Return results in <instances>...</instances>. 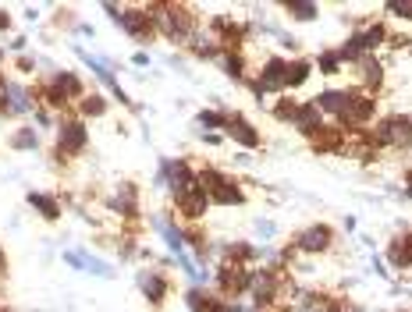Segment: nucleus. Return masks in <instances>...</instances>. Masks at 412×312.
Masks as SVG:
<instances>
[{"mask_svg": "<svg viewBox=\"0 0 412 312\" xmlns=\"http://www.w3.org/2000/svg\"><path fill=\"white\" fill-rule=\"evenodd\" d=\"M132 61H135V64H139V68H142V64H149V54H142V50H139V54H135V57H132Z\"/></svg>", "mask_w": 412, "mask_h": 312, "instance_id": "41", "label": "nucleus"}, {"mask_svg": "<svg viewBox=\"0 0 412 312\" xmlns=\"http://www.w3.org/2000/svg\"><path fill=\"white\" fill-rule=\"evenodd\" d=\"M408 43H412V40H408L405 33H387V47H391V50H405Z\"/></svg>", "mask_w": 412, "mask_h": 312, "instance_id": "35", "label": "nucleus"}, {"mask_svg": "<svg viewBox=\"0 0 412 312\" xmlns=\"http://www.w3.org/2000/svg\"><path fill=\"white\" fill-rule=\"evenodd\" d=\"M309 142H313L316 153H341V149H345V132H341L338 125H324Z\"/></svg>", "mask_w": 412, "mask_h": 312, "instance_id": "14", "label": "nucleus"}, {"mask_svg": "<svg viewBox=\"0 0 412 312\" xmlns=\"http://www.w3.org/2000/svg\"><path fill=\"white\" fill-rule=\"evenodd\" d=\"M86 146H89L86 121H82V117H68V121H61V128H57V153H61V156H79Z\"/></svg>", "mask_w": 412, "mask_h": 312, "instance_id": "3", "label": "nucleus"}, {"mask_svg": "<svg viewBox=\"0 0 412 312\" xmlns=\"http://www.w3.org/2000/svg\"><path fill=\"white\" fill-rule=\"evenodd\" d=\"M295 110H299V100H292V96H277V103L270 107V114H274L277 121H285V125H292Z\"/></svg>", "mask_w": 412, "mask_h": 312, "instance_id": "30", "label": "nucleus"}, {"mask_svg": "<svg viewBox=\"0 0 412 312\" xmlns=\"http://www.w3.org/2000/svg\"><path fill=\"white\" fill-rule=\"evenodd\" d=\"M0 61H4V54H0Z\"/></svg>", "mask_w": 412, "mask_h": 312, "instance_id": "42", "label": "nucleus"}, {"mask_svg": "<svg viewBox=\"0 0 412 312\" xmlns=\"http://www.w3.org/2000/svg\"><path fill=\"white\" fill-rule=\"evenodd\" d=\"M285 68H288V61H285V57H267V61H263V68H260L256 82H260V89H263L267 96H270V93L285 96Z\"/></svg>", "mask_w": 412, "mask_h": 312, "instance_id": "6", "label": "nucleus"}, {"mask_svg": "<svg viewBox=\"0 0 412 312\" xmlns=\"http://www.w3.org/2000/svg\"><path fill=\"white\" fill-rule=\"evenodd\" d=\"M29 206L43 216V220H57L61 216V202L54 195H43V192H29Z\"/></svg>", "mask_w": 412, "mask_h": 312, "instance_id": "22", "label": "nucleus"}, {"mask_svg": "<svg viewBox=\"0 0 412 312\" xmlns=\"http://www.w3.org/2000/svg\"><path fill=\"white\" fill-rule=\"evenodd\" d=\"M139 287H142V294H146V301L153 305V308H160L164 301H167V277L164 273H156V270H149V273H142L139 277Z\"/></svg>", "mask_w": 412, "mask_h": 312, "instance_id": "12", "label": "nucleus"}, {"mask_svg": "<svg viewBox=\"0 0 412 312\" xmlns=\"http://www.w3.org/2000/svg\"><path fill=\"white\" fill-rule=\"evenodd\" d=\"M18 68H22V71H33L36 64H33V57H18Z\"/></svg>", "mask_w": 412, "mask_h": 312, "instance_id": "40", "label": "nucleus"}, {"mask_svg": "<svg viewBox=\"0 0 412 312\" xmlns=\"http://www.w3.org/2000/svg\"><path fill=\"white\" fill-rule=\"evenodd\" d=\"M224 181H228V174H224V171H217V167H202V171H195V188H199V192H206V195H214Z\"/></svg>", "mask_w": 412, "mask_h": 312, "instance_id": "20", "label": "nucleus"}, {"mask_svg": "<svg viewBox=\"0 0 412 312\" xmlns=\"http://www.w3.org/2000/svg\"><path fill=\"white\" fill-rule=\"evenodd\" d=\"M224 135L228 139H235L242 149H260V142H263V135L242 117V114H228V125H224Z\"/></svg>", "mask_w": 412, "mask_h": 312, "instance_id": "7", "label": "nucleus"}, {"mask_svg": "<svg viewBox=\"0 0 412 312\" xmlns=\"http://www.w3.org/2000/svg\"><path fill=\"white\" fill-rule=\"evenodd\" d=\"M355 68L362 71V75H359V79H362V93L377 96V93H380V86H384V64L377 61V54H366Z\"/></svg>", "mask_w": 412, "mask_h": 312, "instance_id": "11", "label": "nucleus"}, {"mask_svg": "<svg viewBox=\"0 0 412 312\" xmlns=\"http://www.w3.org/2000/svg\"><path fill=\"white\" fill-rule=\"evenodd\" d=\"M174 202H178V213H181V216H185L188 224L202 220V216H206V209L214 206V202H210V195H206V192H199V188H192V192L178 195Z\"/></svg>", "mask_w": 412, "mask_h": 312, "instance_id": "8", "label": "nucleus"}, {"mask_svg": "<svg viewBox=\"0 0 412 312\" xmlns=\"http://www.w3.org/2000/svg\"><path fill=\"white\" fill-rule=\"evenodd\" d=\"M195 121H199L202 128H224V125H228V114H221V110H202Z\"/></svg>", "mask_w": 412, "mask_h": 312, "instance_id": "33", "label": "nucleus"}, {"mask_svg": "<svg viewBox=\"0 0 412 312\" xmlns=\"http://www.w3.org/2000/svg\"><path fill=\"white\" fill-rule=\"evenodd\" d=\"M210 312H242V305H235V301H224V298H214Z\"/></svg>", "mask_w": 412, "mask_h": 312, "instance_id": "36", "label": "nucleus"}, {"mask_svg": "<svg viewBox=\"0 0 412 312\" xmlns=\"http://www.w3.org/2000/svg\"><path fill=\"white\" fill-rule=\"evenodd\" d=\"M4 100H8V114H29V110H33V100H36V93H29V89H22V86L8 82V89H4Z\"/></svg>", "mask_w": 412, "mask_h": 312, "instance_id": "17", "label": "nucleus"}, {"mask_svg": "<svg viewBox=\"0 0 412 312\" xmlns=\"http://www.w3.org/2000/svg\"><path fill=\"white\" fill-rule=\"evenodd\" d=\"M114 206H118L125 216H132V220H135V216H139V188H135L132 181H125V185H121V192H118V202H114Z\"/></svg>", "mask_w": 412, "mask_h": 312, "instance_id": "23", "label": "nucleus"}, {"mask_svg": "<svg viewBox=\"0 0 412 312\" xmlns=\"http://www.w3.org/2000/svg\"><path fill=\"white\" fill-rule=\"evenodd\" d=\"M214 284H217V291H221V298L224 301H235V298H242V294H249V284H253V270L249 266H239V262H221L217 266V273H214Z\"/></svg>", "mask_w": 412, "mask_h": 312, "instance_id": "2", "label": "nucleus"}, {"mask_svg": "<svg viewBox=\"0 0 412 312\" xmlns=\"http://www.w3.org/2000/svg\"><path fill=\"white\" fill-rule=\"evenodd\" d=\"M285 11L292 18H299V22H313L320 15V8L313 4V0H285Z\"/></svg>", "mask_w": 412, "mask_h": 312, "instance_id": "27", "label": "nucleus"}, {"mask_svg": "<svg viewBox=\"0 0 412 312\" xmlns=\"http://www.w3.org/2000/svg\"><path fill=\"white\" fill-rule=\"evenodd\" d=\"M373 117H377V96H370V93H362V89H352L345 110H341L334 121H338L341 132H359V128L373 125Z\"/></svg>", "mask_w": 412, "mask_h": 312, "instance_id": "1", "label": "nucleus"}, {"mask_svg": "<svg viewBox=\"0 0 412 312\" xmlns=\"http://www.w3.org/2000/svg\"><path fill=\"white\" fill-rule=\"evenodd\" d=\"M0 312H4V308H0Z\"/></svg>", "mask_w": 412, "mask_h": 312, "instance_id": "43", "label": "nucleus"}, {"mask_svg": "<svg viewBox=\"0 0 412 312\" xmlns=\"http://www.w3.org/2000/svg\"><path fill=\"white\" fill-rule=\"evenodd\" d=\"M8 277V255H4V248H0V280Z\"/></svg>", "mask_w": 412, "mask_h": 312, "instance_id": "39", "label": "nucleus"}, {"mask_svg": "<svg viewBox=\"0 0 412 312\" xmlns=\"http://www.w3.org/2000/svg\"><path fill=\"white\" fill-rule=\"evenodd\" d=\"M309 75H313V61H306V57L288 61V68H285V93H288V89L306 86V82H309Z\"/></svg>", "mask_w": 412, "mask_h": 312, "instance_id": "16", "label": "nucleus"}, {"mask_svg": "<svg viewBox=\"0 0 412 312\" xmlns=\"http://www.w3.org/2000/svg\"><path fill=\"white\" fill-rule=\"evenodd\" d=\"M338 312H362V308L352 305V301H338Z\"/></svg>", "mask_w": 412, "mask_h": 312, "instance_id": "38", "label": "nucleus"}, {"mask_svg": "<svg viewBox=\"0 0 412 312\" xmlns=\"http://www.w3.org/2000/svg\"><path fill=\"white\" fill-rule=\"evenodd\" d=\"M36 146H40L36 128H18V132L11 135V149H36Z\"/></svg>", "mask_w": 412, "mask_h": 312, "instance_id": "31", "label": "nucleus"}, {"mask_svg": "<svg viewBox=\"0 0 412 312\" xmlns=\"http://www.w3.org/2000/svg\"><path fill=\"white\" fill-rule=\"evenodd\" d=\"M40 96H43V103H47L50 110H61V107L68 103V100H64V93H61L54 82H50V86H43V89H40Z\"/></svg>", "mask_w": 412, "mask_h": 312, "instance_id": "32", "label": "nucleus"}, {"mask_svg": "<svg viewBox=\"0 0 412 312\" xmlns=\"http://www.w3.org/2000/svg\"><path fill=\"white\" fill-rule=\"evenodd\" d=\"M79 114H82V121H89V117H103V114H107V100H103L100 93H86V96L79 100Z\"/></svg>", "mask_w": 412, "mask_h": 312, "instance_id": "26", "label": "nucleus"}, {"mask_svg": "<svg viewBox=\"0 0 412 312\" xmlns=\"http://www.w3.org/2000/svg\"><path fill=\"white\" fill-rule=\"evenodd\" d=\"M185 305L192 308V312H210V305H214V298L206 294L202 287H188L185 291Z\"/></svg>", "mask_w": 412, "mask_h": 312, "instance_id": "29", "label": "nucleus"}, {"mask_svg": "<svg viewBox=\"0 0 412 312\" xmlns=\"http://www.w3.org/2000/svg\"><path fill=\"white\" fill-rule=\"evenodd\" d=\"M118 25H121L135 43H149V40L156 36V25H153V18L146 15V8H121Z\"/></svg>", "mask_w": 412, "mask_h": 312, "instance_id": "5", "label": "nucleus"}, {"mask_svg": "<svg viewBox=\"0 0 412 312\" xmlns=\"http://www.w3.org/2000/svg\"><path fill=\"white\" fill-rule=\"evenodd\" d=\"M221 68H224L228 79L246 82V57H242L239 50H224V54H221Z\"/></svg>", "mask_w": 412, "mask_h": 312, "instance_id": "25", "label": "nucleus"}, {"mask_svg": "<svg viewBox=\"0 0 412 312\" xmlns=\"http://www.w3.org/2000/svg\"><path fill=\"white\" fill-rule=\"evenodd\" d=\"M348 96H352V89H324V93H316V96H313V103L320 107V114H331V117H338V114L345 110Z\"/></svg>", "mask_w": 412, "mask_h": 312, "instance_id": "15", "label": "nucleus"}, {"mask_svg": "<svg viewBox=\"0 0 412 312\" xmlns=\"http://www.w3.org/2000/svg\"><path fill=\"white\" fill-rule=\"evenodd\" d=\"M210 202H214V206H242V202H246V188H242L235 178H228V181L210 195Z\"/></svg>", "mask_w": 412, "mask_h": 312, "instance_id": "18", "label": "nucleus"}, {"mask_svg": "<svg viewBox=\"0 0 412 312\" xmlns=\"http://www.w3.org/2000/svg\"><path fill=\"white\" fill-rule=\"evenodd\" d=\"M224 259H228V262H239V266H249V262L260 259V248H253V245H246V241H231V245L224 248Z\"/></svg>", "mask_w": 412, "mask_h": 312, "instance_id": "24", "label": "nucleus"}, {"mask_svg": "<svg viewBox=\"0 0 412 312\" xmlns=\"http://www.w3.org/2000/svg\"><path fill=\"white\" fill-rule=\"evenodd\" d=\"M401 312H405V308H401Z\"/></svg>", "mask_w": 412, "mask_h": 312, "instance_id": "44", "label": "nucleus"}, {"mask_svg": "<svg viewBox=\"0 0 412 312\" xmlns=\"http://www.w3.org/2000/svg\"><path fill=\"white\" fill-rule=\"evenodd\" d=\"M359 40H362V50H366V54H377L380 47H387V25L373 22V25H366V29L359 33Z\"/></svg>", "mask_w": 412, "mask_h": 312, "instance_id": "21", "label": "nucleus"}, {"mask_svg": "<svg viewBox=\"0 0 412 312\" xmlns=\"http://www.w3.org/2000/svg\"><path fill=\"white\" fill-rule=\"evenodd\" d=\"M387 135H391V149H412V117L387 114Z\"/></svg>", "mask_w": 412, "mask_h": 312, "instance_id": "13", "label": "nucleus"}, {"mask_svg": "<svg viewBox=\"0 0 412 312\" xmlns=\"http://www.w3.org/2000/svg\"><path fill=\"white\" fill-rule=\"evenodd\" d=\"M54 86L64 93V100H68V103H71V100L79 103V100L86 96V86H82V79H79L75 71H57V75H54Z\"/></svg>", "mask_w": 412, "mask_h": 312, "instance_id": "19", "label": "nucleus"}, {"mask_svg": "<svg viewBox=\"0 0 412 312\" xmlns=\"http://www.w3.org/2000/svg\"><path fill=\"white\" fill-rule=\"evenodd\" d=\"M8 29H11V15L0 11V33H8Z\"/></svg>", "mask_w": 412, "mask_h": 312, "instance_id": "37", "label": "nucleus"}, {"mask_svg": "<svg viewBox=\"0 0 412 312\" xmlns=\"http://www.w3.org/2000/svg\"><path fill=\"white\" fill-rule=\"evenodd\" d=\"M292 128H299L302 135H316L320 128H324V114H320V107L313 103V100H306V103H299V110H295V117H292Z\"/></svg>", "mask_w": 412, "mask_h": 312, "instance_id": "9", "label": "nucleus"}, {"mask_svg": "<svg viewBox=\"0 0 412 312\" xmlns=\"http://www.w3.org/2000/svg\"><path fill=\"white\" fill-rule=\"evenodd\" d=\"M387 262L394 270H412V231L405 234H394L387 241Z\"/></svg>", "mask_w": 412, "mask_h": 312, "instance_id": "10", "label": "nucleus"}, {"mask_svg": "<svg viewBox=\"0 0 412 312\" xmlns=\"http://www.w3.org/2000/svg\"><path fill=\"white\" fill-rule=\"evenodd\" d=\"M313 68H320V75H341V57H338V50H324L316 61H313Z\"/></svg>", "mask_w": 412, "mask_h": 312, "instance_id": "28", "label": "nucleus"}, {"mask_svg": "<svg viewBox=\"0 0 412 312\" xmlns=\"http://www.w3.org/2000/svg\"><path fill=\"white\" fill-rule=\"evenodd\" d=\"M384 11H387V15H394V18L412 22V0H391V4H387Z\"/></svg>", "mask_w": 412, "mask_h": 312, "instance_id": "34", "label": "nucleus"}, {"mask_svg": "<svg viewBox=\"0 0 412 312\" xmlns=\"http://www.w3.org/2000/svg\"><path fill=\"white\" fill-rule=\"evenodd\" d=\"M295 248L306 255H324L334 248V227L331 224H309L306 231L295 234Z\"/></svg>", "mask_w": 412, "mask_h": 312, "instance_id": "4", "label": "nucleus"}]
</instances>
